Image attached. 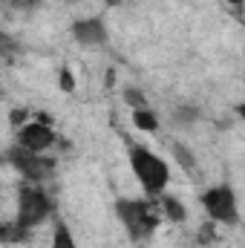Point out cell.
I'll return each mask as SVG.
<instances>
[{
    "label": "cell",
    "mask_w": 245,
    "mask_h": 248,
    "mask_svg": "<svg viewBox=\"0 0 245 248\" xmlns=\"http://www.w3.org/2000/svg\"><path fill=\"white\" fill-rule=\"evenodd\" d=\"M116 217L122 219V225L127 228V234L133 240H144L159 228L162 214L147 202V199H116Z\"/></svg>",
    "instance_id": "2"
},
{
    "label": "cell",
    "mask_w": 245,
    "mask_h": 248,
    "mask_svg": "<svg viewBox=\"0 0 245 248\" xmlns=\"http://www.w3.org/2000/svg\"><path fill=\"white\" fill-rule=\"evenodd\" d=\"M61 90L63 93H72V90H75V75H72V69H61Z\"/></svg>",
    "instance_id": "16"
},
{
    "label": "cell",
    "mask_w": 245,
    "mask_h": 248,
    "mask_svg": "<svg viewBox=\"0 0 245 248\" xmlns=\"http://www.w3.org/2000/svg\"><path fill=\"white\" fill-rule=\"evenodd\" d=\"M173 119H176L179 124H193L196 119H199V110H196V107H190V104H182V107H176Z\"/></svg>",
    "instance_id": "14"
},
{
    "label": "cell",
    "mask_w": 245,
    "mask_h": 248,
    "mask_svg": "<svg viewBox=\"0 0 245 248\" xmlns=\"http://www.w3.org/2000/svg\"><path fill=\"white\" fill-rule=\"evenodd\" d=\"M49 248H78L75 237H72V231H69L63 222H58V225H55V234H52V246H49Z\"/></svg>",
    "instance_id": "12"
},
{
    "label": "cell",
    "mask_w": 245,
    "mask_h": 248,
    "mask_svg": "<svg viewBox=\"0 0 245 248\" xmlns=\"http://www.w3.org/2000/svg\"><path fill=\"white\" fill-rule=\"evenodd\" d=\"M228 6H245V0H225Z\"/></svg>",
    "instance_id": "20"
},
{
    "label": "cell",
    "mask_w": 245,
    "mask_h": 248,
    "mask_svg": "<svg viewBox=\"0 0 245 248\" xmlns=\"http://www.w3.org/2000/svg\"><path fill=\"white\" fill-rule=\"evenodd\" d=\"M205 214L216 225H240V205L231 185H214L199 196Z\"/></svg>",
    "instance_id": "4"
},
{
    "label": "cell",
    "mask_w": 245,
    "mask_h": 248,
    "mask_svg": "<svg viewBox=\"0 0 245 248\" xmlns=\"http://www.w3.org/2000/svg\"><path fill=\"white\" fill-rule=\"evenodd\" d=\"M6 162H9L26 182H35V185H41V182L52 173V168H55V162L46 159V153H32V150H26V147H20V144H15V147L6 153Z\"/></svg>",
    "instance_id": "5"
},
{
    "label": "cell",
    "mask_w": 245,
    "mask_h": 248,
    "mask_svg": "<svg viewBox=\"0 0 245 248\" xmlns=\"http://www.w3.org/2000/svg\"><path fill=\"white\" fill-rule=\"evenodd\" d=\"M72 38L81 46H104L110 35H107V26L101 17H84V20L72 23Z\"/></svg>",
    "instance_id": "7"
},
{
    "label": "cell",
    "mask_w": 245,
    "mask_h": 248,
    "mask_svg": "<svg viewBox=\"0 0 245 248\" xmlns=\"http://www.w3.org/2000/svg\"><path fill=\"white\" fill-rule=\"evenodd\" d=\"M26 119H29V113H26V110H20V107H17V110H12V127H17V130H20L23 124H29Z\"/></svg>",
    "instance_id": "17"
},
{
    "label": "cell",
    "mask_w": 245,
    "mask_h": 248,
    "mask_svg": "<svg viewBox=\"0 0 245 248\" xmlns=\"http://www.w3.org/2000/svg\"><path fill=\"white\" fill-rule=\"evenodd\" d=\"M237 113H240V119H243V122H245V101H243V104H240V107H237Z\"/></svg>",
    "instance_id": "19"
},
{
    "label": "cell",
    "mask_w": 245,
    "mask_h": 248,
    "mask_svg": "<svg viewBox=\"0 0 245 248\" xmlns=\"http://www.w3.org/2000/svg\"><path fill=\"white\" fill-rule=\"evenodd\" d=\"M133 124H136L138 130H144V133H153V130L159 127V119H156L153 110L141 107V110H133Z\"/></svg>",
    "instance_id": "10"
},
{
    "label": "cell",
    "mask_w": 245,
    "mask_h": 248,
    "mask_svg": "<svg viewBox=\"0 0 245 248\" xmlns=\"http://www.w3.org/2000/svg\"><path fill=\"white\" fill-rule=\"evenodd\" d=\"M17 144L32 150V153H46L52 144H55V133H52V124L46 122H29L17 130Z\"/></svg>",
    "instance_id": "6"
},
{
    "label": "cell",
    "mask_w": 245,
    "mask_h": 248,
    "mask_svg": "<svg viewBox=\"0 0 245 248\" xmlns=\"http://www.w3.org/2000/svg\"><path fill=\"white\" fill-rule=\"evenodd\" d=\"M66 3H84V0H66Z\"/></svg>",
    "instance_id": "21"
},
{
    "label": "cell",
    "mask_w": 245,
    "mask_h": 248,
    "mask_svg": "<svg viewBox=\"0 0 245 248\" xmlns=\"http://www.w3.org/2000/svg\"><path fill=\"white\" fill-rule=\"evenodd\" d=\"M170 150H173V156H176V162H179V168H184L187 173H196V159H193V153L184 147V144H179V141H173L170 144Z\"/></svg>",
    "instance_id": "11"
},
{
    "label": "cell",
    "mask_w": 245,
    "mask_h": 248,
    "mask_svg": "<svg viewBox=\"0 0 245 248\" xmlns=\"http://www.w3.org/2000/svg\"><path fill=\"white\" fill-rule=\"evenodd\" d=\"M159 214H162L168 222H184V219H187L184 202L176 199V196H170V193H159Z\"/></svg>",
    "instance_id": "8"
},
{
    "label": "cell",
    "mask_w": 245,
    "mask_h": 248,
    "mask_svg": "<svg viewBox=\"0 0 245 248\" xmlns=\"http://www.w3.org/2000/svg\"><path fill=\"white\" fill-rule=\"evenodd\" d=\"M38 3H41V0H12L15 9H35Z\"/></svg>",
    "instance_id": "18"
},
{
    "label": "cell",
    "mask_w": 245,
    "mask_h": 248,
    "mask_svg": "<svg viewBox=\"0 0 245 248\" xmlns=\"http://www.w3.org/2000/svg\"><path fill=\"white\" fill-rule=\"evenodd\" d=\"M0 237H3V243H29V237H32V228L20 225L17 219H15V222H3V228H0Z\"/></svg>",
    "instance_id": "9"
},
{
    "label": "cell",
    "mask_w": 245,
    "mask_h": 248,
    "mask_svg": "<svg viewBox=\"0 0 245 248\" xmlns=\"http://www.w3.org/2000/svg\"><path fill=\"white\" fill-rule=\"evenodd\" d=\"M127 156H130V170L138 179V185L144 187L147 193H153V196L165 193V187L170 182V170H168V162L162 156H156L153 150H147L141 144L130 147Z\"/></svg>",
    "instance_id": "1"
},
{
    "label": "cell",
    "mask_w": 245,
    "mask_h": 248,
    "mask_svg": "<svg viewBox=\"0 0 245 248\" xmlns=\"http://www.w3.org/2000/svg\"><path fill=\"white\" fill-rule=\"evenodd\" d=\"M214 225H216V222H211V219H208V222L199 228V234H196V237H199V246H208V243H214V240H216V231H214Z\"/></svg>",
    "instance_id": "15"
},
{
    "label": "cell",
    "mask_w": 245,
    "mask_h": 248,
    "mask_svg": "<svg viewBox=\"0 0 245 248\" xmlns=\"http://www.w3.org/2000/svg\"><path fill=\"white\" fill-rule=\"evenodd\" d=\"M52 211H55V205L41 185H35V182L20 185V190H17V222L20 225L35 231L41 222H46L52 217Z\"/></svg>",
    "instance_id": "3"
},
{
    "label": "cell",
    "mask_w": 245,
    "mask_h": 248,
    "mask_svg": "<svg viewBox=\"0 0 245 248\" xmlns=\"http://www.w3.org/2000/svg\"><path fill=\"white\" fill-rule=\"evenodd\" d=\"M122 98H124V104H130L133 110H141V107H147V98H144V93H141L138 87H124Z\"/></svg>",
    "instance_id": "13"
}]
</instances>
